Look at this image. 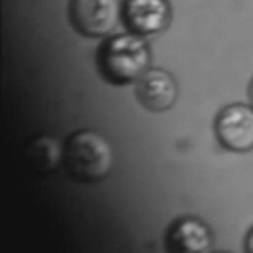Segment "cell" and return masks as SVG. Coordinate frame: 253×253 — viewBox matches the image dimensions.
<instances>
[{"label": "cell", "instance_id": "obj_1", "mask_svg": "<svg viewBox=\"0 0 253 253\" xmlns=\"http://www.w3.org/2000/svg\"><path fill=\"white\" fill-rule=\"evenodd\" d=\"M97 69L107 83L128 85L138 81L148 69L150 49L142 36L138 34H119L107 38L95 55Z\"/></svg>", "mask_w": 253, "mask_h": 253}, {"label": "cell", "instance_id": "obj_2", "mask_svg": "<svg viewBox=\"0 0 253 253\" xmlns=\"http://www.w3.org/2000/svg\"><path fill=\"white\" fill-rule=\"evenodd\" d=\"M113 166L109 140L95 130H75L63 142V168L69 178L91 184L103 180Z\"/></svg>", "mask_w": 253, "mask_h": 253}, {"label": "cell", "instance_id": "obj_3", "mask_svg": "<svg viewBox=\"0 0 253 253\" xmlns=\"http://www.w3.org/2000/svg\"><path fill=\"white\" fill-rule=\"evenodd\" d=\"M123 14L119 0H71L69 2V20L73 28L89 38L109 36Z\"/></svg>", "mask_w": 253, "mask_h": 253}, {"label": "cell", "instance_id": "obj_4", "mask_svg": "<svg viewBox=\"0 0 253 253\" xmlns=\"http://www.w3.org/2000/svg\"><path fill=\"white\" fill-rule=\"evenodd\" d=\"M215 136L231 152H249L253 148V107L233 103L215 117Z\"/></svg>", "mask_w": 253, "mask_h": 253}, {"label": "cell", "instance_id": "obj_5", "mask_svg": "<svg viewBox=\"0 0 253 253\" xmlns=\"http://www.w3.org/2000/svg\"><path fill=\"white\" fill-rule=\"evenodd\" d=\"M172 8L168 0H125L123 22L128 32L138 36H154L168 28Z\"/></svg>", "mask_w": 253, "mask_h": 253}, {"label": "cell", "instance_id": "obj_6", "mask_svg": "<svg viewBox=\"0 0 253 253\" xmlns=\"http://www.w3.org/2000/svg\"><path fill=\"white\" fill-rule=\"evenodd\" d=\"M164 245L166 253H211L213 235L204 219L182 215L170 223Z\"/></svg>", "mask_w": 253, "mask_h": 253}, {"label": "cell", "instance_id": "obj_7", "mask_svg": "<svg viewBox=\"0 0 253 253\" xmlns=\"http://www.w3.org/2000/svg\"><path fill=\"white\" fill-rule=\"evenodd\" d=\"M178 95L174 77L160 67H148L136 81V99L152 113L168 111Z\"/></svg>", "mask_w": 253, "mask_h": 253}, {"label": "cell", "instance_id": "obj_8", "mask_svg": "<svg viewBox=\"0 0 253 253\" xmlns=\"http://www.w3.org/2000/svg\"><path fill=\"white\" fill-rule=\"evenodd\" d=\"M28 158L40 172H51L59 162H63V144L53 136H36L28 144Z\"/></svg>", "mask_w": 253, "mask_h": 253}, {"label": "cell", "instance_id": "obj_9", "mask_svg": "<svg viewBox=\"0 0 253 253\" xmlns=\"http://www.w3.org/2000/svg\"><path fill=\"white\" fill-rule=\"evenodd\" d=\"M245 253H253V227L247 231V237H245Z\"/></svg>", "mask_w": 253, "mask_h": 253}, {"label": "cell", "instance_id": "obj_10", "mask_svg": "<svg viewBox=\"0 0 253 253\" xmlns=\"http://www.w3.org/2000/svg\"><path fill=\"white\" fill-rule=\"evenodd\" d=\"M249 97H251V101H253V79H251V85H249Z\"/></svg>", "mask_w": 253, "mask_h": 253}, {"label": "cell", "instance_id": "obj_11", "mask_svg": "<svg viewBox=\"0 0 253 253\" xmlns=\"http://www.w3.org/2000/svg\"><path fill=\"white\" fill-rule=\"evenodd\" d=\"M219 253H225V251H219Z\"/></svg>", "mask_w": 253, "mask_h": 253}]
</instances>
